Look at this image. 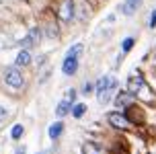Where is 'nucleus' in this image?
<instances>
[{"label": "nucleus", "mask_w": 156, "mask_h": 154, "mask_svg": "<svg viewBox=\"0 0 156 154\" xmlns=\"http://www.w3.org/2000/svg\"><path fill=\"white\" fill-rule=\"evenodd\" d=\"M39 27L43 31V37L45 39H58L60 37V21H58L54 10H45L43 13V16L39 19Z\"/></svg>", "instance_id": "f257e3e1"}, {"label": "nucleus", "mask_w": 156, "mask_h": 154, "mask_svg": "<svg viewBox=\"0 0 156 154\" xmlns=\"http://www.w3.org/2000/svg\"><path fill=\"white\" fill-rule=\"evenodd\" d=\"M2 78H4V84L8 88H12V91L25 88V82H27V78L23 74V68H19V66H8V68H4Z\"/></svg>", "instance_id": "f03ea898"}, {"label": "nucleus", "mask_w": 156, "mask_h": 154, "mask_svg": "<svg viewBox=\"0 0 156 154\" xmlns=\"http://www.w3.org/2000/svg\"><path fill=\"white\" fill-rule=\"evenodd\" d=\"M105 119H107V123H109V127H113V130L121 131V134H127V131L133 130V123L127 119V115H125L123 111H119V109H115V111H109L107 115H105Z\"/></svg>", "instance_id": "7ed1b4c3"}, {"label": "nucleus", "mask_w": 156, "mask_h": 154, "mask_svg": "<svg viewBox=\"0 0 156 154\" xmlns=\"http://www.w3.org/2000/svg\"><path fill=\"white\" fill-rule=\"evenodd\" d=\"M125 115H127V119L133 123V127H138V125H146V121H148V115H146V107L142 105V103H133V105H129V107L123 111Z\"/></svg>", "instance_id": "20e7f679"}, {"label": "nucleus", "mask_w": 156, "mask_h": 154, "mask_svg": "<svg viewBox=\"0 0 156 154\" xmlns=\"http://www.w3.org/2000/svg\"><path fill=\"white\" fill-rule=\"evenodd\" d=\"M54 13L58 16V21L64 25L74 21V0H58Z\"/></svg>", "instance_id": "39448f33"}, {"label": "nucleus", "mask_w": 156, "mask_h": 154, "mask_svg": "<svg viewBox=\"0 0 156 154\" xmlns=\"http://www.w3.org/2000/svg\"><path fill=\"white\" fill-rule=\"evenodd\" d=\"M41 37H43V31H41V27H31L29 29V33L25 35L21 41H19V45H21V49H31V47H37L39 41H41Z\"/></svg>", "instance_id": "423d86ee"}, {"label": "nucleus", "mask_w": 156, "mask_h": 154, "mask_svg": "<svg viewBox=\"0 0 156 154\" xmlns=\"http://www.w3.org/2000/svg\"><path fill=\"white\" fill-rule=\"evenodd\" d=\"M144 84H146V76L138 70V72H132V74L127 76V80H125V91L138 97V92L144 88Z\"/></svg>", "instance_id": "0eeeda50"}, {"label": "nucleus", "mask_w": 156, "mask_h": 154, "mask_svg": "<svg viewBox=\"0 0 156 154\" xmlns=\"http://www.w3.org/2000/svg\"><path fill=\"white\" fill-rule=\"evenodd\" d=\"M93 15V6L88 4V0H74V21L86 23Z\"/></svg>", "instance_id": "6e6552de"}, {"label": "nucleus", "mask_w": 156, "mask_h": 154, "mask_svg": "<svg viewBox=\"0 0 156 154\" xmlns=\"http://www.w3.org/2000/svg\"><path fill=\"white\" fill-rule=\"evenodd\" d=\"M138 101V97L136 95H132V92H127L123 88V91H117L115 97H113V105H115V109H119V111H125V109L129 107V105H133Z\"/></svg>", "instance_id": "1a4fd4ad"}, {"label": "nucleus", "mask_w": 156, "mask_h": 154, "mask_svg": "<svg viewBox=\"0 0 156 154\" xmlns=\"http://www.w3.org/2000/svg\"><path fill=\"white\" fill-rule=\"evenodd\" d=\"M119 86V82H117L115 76H111V74H105V76H101L97 82H94V95H103V92L111 91V88H115Z\"/></svg>", "instance_id": "9d476101"}, {"label": "nucleus", "mask_w": 156, "mask_h": 154, "mask_svg": "<svg viewBox=\"0 0 156 154\" xmlns=\"http://www.w3.org/2000/svg\"><path fill=\"white\" fill-rule=\"evenodd\" d=\"M78 66H80V58L64 56V60H62V74H64V76H74V74L78 72Z\"/></svg>", "instance_id": "9b49d317"}, {"label": "nucleus", "mask_w": 156, "mask_h": 154, "mask_svg": "<svg viewBox=\"0 0 156 154\" xmlns=\"http://www.w3.org/2000/svg\"><path fill=\"white\" fill-rule=\"evenodd\" d=\"M140 6H142V0H123L119 10H121V15H125V16H133Z\"/></svg>", "instance_id": "f8f14e48"}, {"label": "nucleus", "mask_w": 156, "mask_h": 154, "mask_svg": "<svg viewBox=\"0 0 156 154\" xmlns=\"http://www.w3.org/2000/svg\"><path fill=\"white\" fill-rule=\"evenodd\" d=\"M82 154H113L111 150H107L105 146L97 144V142H84L82 144Z\"/></svg>", "instance_id": "ddd939ff"}, {"label": "nucleus", "mask_w": 156, "mask_h": 154, "mask_svg": "<svg viewBox=\"0 0 156 154\" xmlns=\"http://www.w3.org/2000/svg\"><path fill=\"white\" fill-rule=\"evenodd\" d=\"M33 64V56H31V49H21L16 54V60H15V66L19 68H29Z\"/></svg>", "instance_id": "4468645a"}, {"label": "nucleus", "mask_w": 156, "mask_h": 154, "mask_svg": "<svg viewBox=\"0 0 156 154\" xmlns=\"http://www.w3.org/2000/svg\"><path fill=\"white\" fill-rule=\"evenodd\" d=\"M72 105H74V103H70L68 99H62L58 105H55V109H54V111H55V117H58V119L68 117V115L72 113Z\"/></svg>", "instance_id": "2eb2a0df"}, {"label": "nucleus", "mask_w": 156, "mask_h": 154, "mask_svg": "<svg viewBox=\"0 0 156 154\" xmlns=\"http://www.w3.org/2000/svg\"><path fill=\"white\" fill-rule=\"evenodd\" d=\"M64 130H66V123L62 121V119H58V121H54L51 125H49V130H47V136L51 140H60L62 138Z\"/></svg>", "instance_id": "dca6fc26"}, {"label": "nucleus", "mask_w": 156, "mask_h": 154, "mask_svg": "<svg viewBox=\"0 0 156 154\" xmlns=\"http://www.w3.org/2000/svg\"><path fill=\"white\" fill-rule=\"evenodd\" d=\"M86 111H88L86 103H74V105H72V113H70V115L74 117V119H82V117L86 115Z\"/></svg>", "instance_id": "f3484780"}, {"label": "nucleus", "mask_w": 156, "mask_h": 154, "mask_svg": "<svg viewBox=\"0 0 156 154\" xmlns=\"http://www.w3.org/2000/svg\"><path fill=\"white\" fill-rule=\"evenodd\" d=\"M133 45H136V37L133 35H127V37H123L121 39V54H129L133 49Z\"/></svg>", "instance_id": "a211bd4d"}, {"label": "nucleus", "mask_w": 156, "mask_h": 154, "mask_svg": "<svg viewBox=\"0 0 156 154\" xmlns=\"http://www.w3.org/2000/svg\"><path fill=\"white\" fill-rule=\"evenodd\" d=\"M82 52H84V43H72L70 47H68V52H66V56H74V58H80L82 56Z\"/></svg>", "instance_id": "6ab92c4d"}, {"label": "nucleus", "mask_w": 156, "mask_h": 154, "mask_svg": "<svg viewBox=\"0 0 156 154\" xmlns=\"http://www.w3.org/2000/svg\"><path fill=\"white\" fill-rule=\"evenodd\" d=\"M23 134H25V125H23V123H16V125H12V130H10V138L15 140V142L23 138Z\"/></svg>", "instance_id": "aec40b11"}, {"label": "nucleus", "mask_w": 156, "mask_h": 154, "mask_svg": "<svg viewBox=\"0 0 156 154\" xmlns=\"http://www.w3.org/2000/svg\"><path fill=\"white\" fill-rule=\"evenodd\" d=\"M94 92V82H90V80H86L84 84H82V88H80V95H93Z\"/></svg>", "instance_id": "412c9836"}, {"label": "nucleus", "mask_w": 156, "mask_h": 154, "mask_svg": "<svg viewBox=\"0 0 156 154\" xmlns=\"http://www.w3.org/2000/svg\"><path fill=\"white\" fill-rule=\"evenodd\" d=\"M64 99H68L70 103H76V99H78V91H76V88H68Z\"/></svg>", "instance_id": "4be33fe9"}, {"label": "nucleus", "mask_w": 156, "mask_h": 154, "mask_svg": "<svg viewBox=\"0 0 156 154\" xmlns=\"http://www.w3.org/2000/svg\"><path fill=\"white\" fill-rule=\"evenodd\" d=\"M148 29H152L154 31L156 29V8L150 13V19H148Z\"/></svg>", "instance_id": "5701e85b"}, {"label": "nucleus", "mask_w": 156, "mask_h": 154, "mask_svg": "<svg viewBox=\"0 0 156 154\" xmlns=\"http://www.w3.org/2000/svg\"><path fill=\"white\" fill-rule=\"evenodd\" d=\"M8 117V109L6 107H0V121H4Z\"/></svg>", "instance_id": "b1692460"}, {"label": "nucleus", "mask_w": 156, "mask_h": 154, "mask_svg": "<svg viewBox=\"0 0 156 154\" xmlns=\"http://www.w3.org/2000/svg\"><path fill=\"white\" fill-rule=\"evenodd\" d=\"M16 154H25V146L23 148H16Z\"/></svg>", "instance_id": "393cba45"}, {"label": "nucleus", "mask_w": 156, "mask_h": 154, "mask_svg": "<svg viewBox=\"0 0 156 154\" xmlns=\"http://www.w3.org/2000/svg\"><path fill=\"white\" fill-rule=\"evenodd\" d=\"M152 60L156 62V45H154V49H152Z\"/></svg>", "instance_id": "a878e982"}]
</instances>
